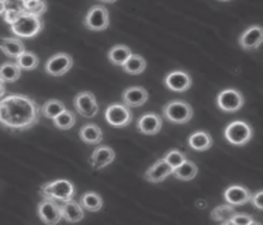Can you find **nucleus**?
Masks as SVG:
<instances>
[{
  "label": "nucleus",
  "mask_w": 263,
  "mask_h": 225,
  "mask_svg": "<svg viewBox=\"0 0 263 225\" xmlns=\"http://www.w3.org/2000/svg\"><path fill=\"white\" fill-rule=\"evenodd\" d=\"M41 107L26 95H10L0 99V125L13 133H22L40 123Z\"/></svg>",
  "instance_id": "obj_1"
},
{
  "label": "nucleus",
  "mask_w": 263,
  "mask_h": 225,
  "mask_svg": "<svg viewBox=\"0 0 263 225\" xmlns=\"http://www.w3.org/2000/svg\"><path fill=\"white\" fill-rule=\"evenodd\" d=\"M40 196L43 198L54 200L61 204L75 197V186H73V183L66 179H58L54 182L44 183L40 189Z\"/></svg>",
  "instance_id": "obj_2"
},
{
  "label": "nucleus",
  "mask_w": 263,
  "mask_h": 225,
  "mask_svg": "<svg viewBox=\"0 0 263 225\" xmlns=\"http://www.w3.org/2000/svg\"><path fill=\"white\" fill-rule=\"evenodd\" d=\"M10 27L11 32L17 38H32L43 31L44 22L38 16H32L23 11L22 16L18 17L17 22L11 24Z\"/></svg>",
  "instance_id": "obj_3"
},
{
  "label": "nucleus",
  "mask_w": 263,
  "mask_h": 225,
  "mask_svg": "<svg viewBox=\"0 0 263 225\" xmlns=\"http://www.w3.org/2000/svg\"><path fill=\"white\" fill-rule=\"evenodd\" d=\"M162 116L172 124H187L193 118V107L183 100H171L163 106Z\"/></svg>",
  "instance_id": "obj_4"
},
{
  "label": "nucleus",
  "mask_w": 263,
  "mask_h": 225,
  "mask_svg": "<svg viewBox=\"0 0 263 225\" xmlns=\"http://www.w3.org/2000/svg\"><path fill=\"white\" fill-rule=\"evenodd\" d=\"M252 135L253 131L251 128V125L245 123V121H241V120L230 123L227 125L226 131H224L226 140L234 146L247 145L249 141L252 140Z\"/></svg>",
  "instance_id": "obj_5"
},
{
  "label": "nucleus",
  "mask_w": 263,
  "mask_h": 225,
  "mask_svg": "<svg viewBox=\"0 0 263 225\" xmlns=\"http://www.w3.org/2000/svg\"><path fill=\"white\" fill-rule=\"evenodd\" d=\"M110 26L108 10L104 6H93L83 18V27L90 31H104Z\"/></svg>",
  "instance_id": "obj_6"
},
{
  "label": "nucleus",
  "mask_w": 263,
  "mask_h": 225,
  "mask_svg": "<svg viewBox=\"0 0 263 225\" xmlns=\"http://www.w3.org/2000/svg\"><path fill=\"white\" fill-rule=\"evenodd\" d=\"M104 120L111 127L123 128L133 121V113L123 103H113L104 111Z\"/></svg>",
  "instance_id": "obj_7"
},
{
  "label": "nucleus",
  "mask_w": 263,
  "mask_h": 225,
  "mask_svg": "<svg viewBox=\"0 0 263 225\" xmlns=\"http://www.w3.org/2000/svg\"><path fill=\"white\" fill-rule=\"evenodd\" d=\"M243 96L236 89H224L217 96V106L221 111L236 113L243 106Z\"/></svg>",
  "instance_id": "obj_8"
},
{
  "label": "nucleus",
  "mask_w": 263,
  "mask_h": 225,
  "mask_svg": "<svg viewBox=\"0 0 263 225\" xmlns=\"http://www.w3.org/2000/svg\"><path fill=\"white\" fill-rule=\"evenodd\" d=\"M73 107L82 117L85 118H93L97 116L99 111V106H97V100L93 93L90 91H81L78 93L73 99Z\"/></svg>",
  "instance_id": "obj_9"
},
{
  "label": "nucleus",
  "mask_w": 263,
  "mask_h": 225,
  "mask_svg": "<svg viewBox=\"0 0 263 225\" xmlns=\"http://www.w3.org/2000/svg\"><path fill=\"white\" fill-rule=\"evenodd\" d=\"M73 66V59L66 52L52 55L45 62V72L51 76H62L68 73Z\"/></svg>",
  "instance_id": "obj_10"
},
{
  "label": "nucleus",
  "mask_w": 263,
  "mask_h": 225,
  "mask_svg": "<svg viewBox=\"0 0 263 225\" xmlns=\"http://www.w3.org/2000/svg\"><path fill=\"white\" fill-rule=\"evenodd\" d=\"M37 213L40 220L43 221L44 224L55 225L62 220L59 204L54 200H49V198H43V201L38 204Z\"/></svg>",
  "instance_id": "obj_11"
},
{
  "label": "nucleus",
  "mask_w": 263,
  "mask_h": 225,
  "mask_svg": "<svg viewBox=\"0 0 263 225\" xmlns=\"http://www.w3.org/2000/svg\"><path fill=\"white\" fill-rule=\"evenodd\" d=\"M163 83H165V86L169 90L183 93V91H187L192 87L193 81H192V76L189 75L187 72H184V70H173V72L165 76Z\"/></svg>",
  "instance_id": "obj_12"
},
{
  "label": "nucleus",
  "mask_w": 263,
  "mask_h": 225,
  "mask_svg": "<svg viewBox=\"0 0 263 225\" xmlns=\"http://www.w3.org/2000/svg\"><path fill=\"white\" fill-rule=\"evenodd\" d=\"M114 159H116V152H114L113 148L106 146V145H100L91 152L89 163L93 169L100 171V169L108 166L110 163H113Z\"/></svg>",
  "instance_id": "obj_13"
},
{
  "label": "nucleus",
  "mask_w": 263,
  "mask_h": 225,
  "mask_svg": "<svg viewBox=\"0 0 263 225\" xmlns=\"http://www.w3.org/2000/svg\"><path fill=\"white\" fill-rule=\"evenodd\" d=\"M263 41V30L260 26H252L248 27L245 31L242 32L241 37L238 40V43L241 45L242 49L245 51H255L262 45Z\"/></svg>",
  "instance_id": "obj_14"
},
{
  "label": "nucleus",
  "mask_w": 263,
  "mask_h": 225,
  "mask_svg": "<svg viewBox=\"0 0 263 225\" xmlns=\"http://www.w3.org/2000/svg\"><path fill=\"white\" fill-rule=\"evenodd\" d=\"M162 117L156 113H145L144 116L138 118L137 128L141 134L144 135H156L161 133L162 129Z\"/></svg>",
  "instance_id": "obj_15"
},
{
  "label": "nucleus",
  "mask_w": 263,
  "mask_h": 225,
  "mask_svg": "<svg viewBox=\"0 0 263 225\" xmlns=\"http://www.w3.org/2000/svg\"><path fill=\"white\" fill-rule=\"evenodd\" d=\"M121 100H123V104L129 108L140 107L148 100V91L141 86H131L123 91Z\"/></svg>",
  "instance_id": "obj_16"
},
{
  "label": "nucleus",
  "mask_w": 263,
  "mask_h": 225,
  "mask_svg": "<svg viewBox=\"0 0 263 225\" xmlns=\"http://www.w3.org/2000/svg\"><path fill=\"white\" fill-rule=\"evenodd\" d=\"M173 169L169 165H167V162L162 158V159H158V161L152 165V166L145 172V177L146 182L149 183H161L163 182L166 177H169L172 175Z\"/></svg>",
  "instance_id": "obj_17"
},
{
  "label": "nucleus",
  "mask_w": 263,
  "mask_h": 225,
  "mask_svg": "<svg viewBox=\"0 0 263 225\" xmlns=\"http://www.w3.org/2000/svg\"><path fill=\"white\" fill-rule=\"evenodd\" d=\"M59 207H61L62 220L68 221V222H79L85 218V210L82 209L81 204L76 203L73 198L61 203Z\"/></svg>",
  "instance_id": "obj_18"
},
{
  "label": "nucleus",
  "mask_w": 263,
  "mask_h": 225,
  "mask_svg": "<svg viewBox=\"0 0 263 225\" xmlns=\"http://www.w3.org/2000/svg\"><path fill=\"white\" fill-rule=\"evenodd\" d=\"M224 198L228 204L231 205H243L249 203L251 200V192L243 186L239 184H232L224 192Z\"/></svg>",
  "instance_id": "obj_19"
},
{
  "label": "nucleus",
  "mask_w": 263,
  "mask_h": 225,
  "mask_svg": "<svg viewBox=\"0 0 263 225\" xmlns=\"http://www.w3.org/2000/svg\"><path fill=\"white\" fill-rule=\"evenodd\" d=\"M81 140L87 145H99L103 141V131L96 124H85L79 131Z\"/></svg>",
  "instance_id": "obj_20"
},
{
  "label": "nucleus",
  "mask_w": 263,
  "mask_h": 225,
  "mask_svg": "<svg viewBox=\"0 0 263 225\" xmlns=\"http://www.w3.org/2000/svg\"><path fill=\"white\" fill-rule=\"evenodd\" d=\"M0 51L6 57L16 59L23 51H26V47L20 38H0Z\"/></svg>",
  "instance_id": "obj_21"
},
{
  "label": "nucleus",
  "mask_w": 263,
  "mask_h": 225,
  "mask_svg": "<svg viewBox=\"0 0 263 225\" xmlns=\"http://www.w3.org/2000/svg\"><path fill=\"white\" fill-rule=\"evenodd\" d=\"M187 144L192 149L203 152V151L210 149L213 146V138L205 131H196V133H193L189 137Z\"/></svg>",
  "instance_id": "obj_22"
},
{
  "label": "nucleus",
  "mask_w": 263,
  "mask_h": 225,
  "mask_svg": "<svg viewBox=\"0 0 263 225\" xmlns=\"http://www.w3.org/2000/svg\"><path fill=\"white\" fill-rule=\"evenodd\" d=\"M199 173V169L196 166V163L192 161L183 162L182 165H179L177 167H175L172 172V175L179 180H184V182H189V180H193L194 177L197 176Z\"/></svg>",
  "instance_id": "obj_23"
},
{
  "label": "nucleus",
  "mask_w": 263,
  "mask_h": 225,
  "mask_svg": "<svg viewBox=\"0 0 263 225\" xmlns=\"http://www.w3.org/2000/svg\"><path fill=\"white\" fill-rule=\"evenodd\" d=\"M79 204L82 205V209L90 211V213H96L103 209V198L100 194L95 193V192H87L81 196Z\"/></svg>",
  "instance_id": "obj_24"
},
{
  "label": "nucleus",
  "mask_w": 263,
  "mask_h": 225,
  "mask_svg": "<svg viewBox=\"0 0 263 225\" xmlns=\"http://www.w3.org/2000/svg\"><path fill=\"white\" fill-rule=\"evenodd\" d=\"M22 69L16 62H5L0 65V81L5 83H13L20 79Z\"/></svg>",
  "instance_id": "obj_25"
},
{
  "label": "nucleus",
  "mask_w": 263,
  "mask_h": 225,
  "mask_svg": "<svg viewBox=\"0 0 263 225\" xmlns=\"http://www.w3.org/2000/svg\"><path fill=\"white\" fill-rule=\"evenodd\" d=\"M131 55H133V52L127 45H114L113 48H110V51H108L107 58L116 66H123Z\"/></svg>",
  "instance_id": "obj_26"
},
{
  "label": "nucleus",
  "mask_w": 263,
  "mask_h": 225,
  "mask_svg": "<svg viewBox=\"0 0 263 225\" xmlns=\"http://www.w3.org/2000/svg\"><path fill=\"white\" fill-rule=\"evenodd\" d=\"M146 68V61L141 55L133 54L123 65V69L128 75H140Z\"/></svg>",
  "instance_id": "obj_27"
},
{
  "label": "nucleus",
  "mask_w": 263,
  "mask_h": 225,
  "mask_svg": "<svg viewBox=\"0 0 263 225\" xmlns=\"http://www.w3.org/2000/svg\"><path fill=\"white\" fill-rule=\"evenodd\" d=\"M47 3L44 0H22V9L24 13L32 14V16H43L47 11Z\"/></svg>",
  "instance_id": "obj_28"
},
{
  "label": "nucleus",
  "mask_w": 263,
  "mask_h": 225,
  "mask_svg": "<svg viewBox=\"0 0 263 225\" xmlns=\"http://www.w3.org/2000/svg\"><path fill=\"white\" fill-rule=\"evenodd\" d=\"M234 214H235L234 205L227 203L222 204V205H218V207H215V209L211 211V220L215 221V222L227 224L228 220H230Z\"/></svg>",
  "instance_id": "obj_29"
},
{
  "label": "nucleus",
  "mask_w": 263,
  "mask_h": 225,
  "mask_svg": "<svg viewBox=\"0 0 263 225\" xmlns=\"http://www.w3.org/2000/svg\"><path fill=\"white\" fill-rule=\"evenodd\" d=\"M16 64L20 66L23 70H34L40 64V59L34 52L30 51H23L22 54L16 58Z\"/></svg>",
  "instance_id": "obj_30"
},
{
  "label": "nucleus",
  "mask_w": 263,
  "mask_h": 225,
  "mask_svg": "<svg viewBox=\"0 0 263 225\" xmlns=\"http://www.w3.org/2000/svg\"><path fill=\"white\" fill-rule=\"evenodd\" d=\"M65 104L61 100H57V99H52V100H48V102L44 103V106L41 107V114H43L45 118H49V120H54L57 116H59L61 113L65 110Z\"/></svg>",
  "instance_id": "obj_31"
},
{
  "label": "nucleus",
  "mask_w": 263,
  "mask_h": 225,
  "mask_svg": "<svg viewBox=\"0 0 263 225\" xmlns=\"http://www.w3.org/2000/svg\"><path fill=\"white\" fill-rule=\"evenodd\" d=\"M55 124V127L59 129H70L76 123V117H75V113H72L70 110H66L65 108L64 111L61 113L59 116L52 120Z\"/></svg>",
  "instance_id": "obj_32"
},
{
  "label": "nucleus",
  "mask_w": 263,
  "mask_h": 225,
  "mask_svg": "<svg viewBox=\"0 0 263 225\" xmlns=\"http://www.w3.org/2000/svg\"><path fill=\"white\" fill-rule=\"evenodd\" d=\"M163 159L167 162L169 166L172 167V169H175V167H177L179 165H182L183 162L186 161L187 158H186V154H183L182 151L172 149L169 151L166 155L163 156Z\"/></svg>",
  "instance_id": "obj_33"
},
{
  "label": "nucleus",
  "mask_w": 263,
  "mask_h": 225,
  "mask_svg": "<svg viewBox=\"0 0 263 225\" xmlns=\"http://www.w3.org/2000/svg\"><path fill=\"white\" fill-rule=\"evenodd\" d=\"M227 224H232V225H251V224H256L255 222V220H253L252 217L249 214H238V213H235V214L232 215L231 218L228 220V222Z\"/></svg>",
  "instance_id": "obj_34"
},
{
  "label": "nucleus",
  "mask_w": 263,
  "mask_h": 225,
  "mask_svg": "<svg viewBox=\"0 0 263 225\" xmlns=\"http://www.w3.org/2000/svg\"><path fill=\"white\" fill-rule=\"evenodd\" d=\"M23 10L22 9H14V7H7L3 13V18H5V23L7 24H14L17 22V18L22 16Z\"/></svg>",
  "instance_id": "obj_35"
},
{
  "label": "nucleus",
  "mask_w": 263,
  "mask_h": 225,
  "mask_svg": "<svg viewBox=\"0 0 263 225\" xmlns=\"http://www.w3.org/2000/svg\"><path fill=\"white\" fill-rule=\"evenodd\" d=\"M252 204L258 210H263V192H256L255 194H251V200Z\"/></svg>",
  "instance_id": "obj_36"
},
{
  "label": "nucleus",
  "mask_w": 263,
  "mask_h": 225,
  "mask_svg": "<svg viewBox=\"0 0 263 225\" xmlns=\"http://www.w3.org/2000/svg\"><path fill=\"white\" fill-rule=\"evenodd\" d=\"M7 9V0H0V14H3Z\"/></svg>",
  "instance_id": "obj_37"
},
{
  "label": "nucleus",
  "mask_w": 263,
  "mask_h": 225,
  "mask_svg": "<svg viewBox=\"0 0 263 225\" xmlns=\"http://www.w3.org/2000/svg\"><path fill=\"white\" fill-rule=\"evenodd\" d=\"M6 95V83L3 81H0V99Z\"/></svg>",
  "instance_id": "obj_38"
},
{
  "label": "nucleus",
  "mask_w": 263,
  "mask_h": 225,
  "mask_svg": "<svg viewBox=\"0 0 263 225\" xmlns=\"http://www.w3.org/2000/svg\"><path fill=\"white\" fill-rule=\"evenodd\" d=\"M103 3H114V2H117V0H100Z\"/></svg>",
  "instance_id": "obj_39"
},
{
  "label": "nucleus",
  "mask_w": 263,
  "mask_h": 225,
  "mask_svg": "<svg viewBox=\"0 0 263 225\" xmlns=\"http://www.w3.org/2000/svg\"><path fill=\"white\" fill-rule=\"evenodd\" d=\"M220 2H230V0H220Z\"/></svg>",
  "instance_id": "obj_40"
}]
</instances>
